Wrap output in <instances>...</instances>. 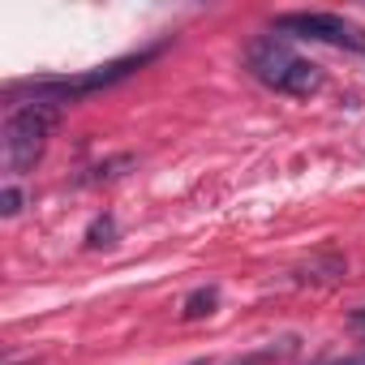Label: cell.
<instances>
[{"instance_id":"6da1fadb","label":"cell","mask_w":365,"mask_h":365,"mask_svg":"<svg viewBox=\"0 0 365 365\" xmlns=\"http://www.w3.org/2000/svg\"><path fill=\"white\" fill-rule=\"evenodd\" d=\"M245 69H250L262 86L279 91V95H297V99H305V95H314V91L322 86L318 65L301 61L279 35H258V39L245 48Z\"/></svg>"},{"instance_id":"7a4b0ae2","label":"cell","mask_w":365,"mask_h":365,"mask_svg":"<svg viewBox=\"0 0 365 365\" xmlns=\"http://www.w3.org/2000/svg\"><path fill=\"white\" fill-rule=\"evenodd\" d=\"M61 125V108L56 103H39V99H26L9 112L5 120V168L14 176L31 172L52 138V129Z\"/></svg>"},{"instance_id":"3957f363","label":"cell","mask_w":365,"mask_h":365,"mask_svg":"<svg viewBox=\"0 0 365 365\" xmlns=\"http://www.w3.org/2000/svg\"><path fill=\"white\" fill-rule=\"evenodd\" d=\"M150 56H155V52H138V56L112 61V65L91 69V73H78V78H39V82H18V86H9V95L26 91V95H31V99H39V103H56V108H65V103H78V99H86V95H95V91H108V86H116V82L133 78Z\"/></svg>"},{"instance_id":"277c9868","label":"cell","mask_w":365,"mask_h":365,"mask_svg":"<svg viewBox=\"0 0 365 365\" xmlns=\"http://www.w3.org/2000/svg\"><path fill=\"white\" fill-rule=\"evenodd\" d=\"M275 31H288L314 43H331V48H348V52H365V31L344 22L339 14H284L275 18Z\"/></svg>"},{"instance_id":"5b68a950","label":"cell","mask_w":365,"mask_h":365,"mask_svg":"<svg viewBox=\"0 0 365 365\" xmlns=\"http://www.w3.org/2000/svg\"><path fill=\"white\" fill-rule=\"evenodd\" d=\"M339 275H344V258L339 254H322V258H314L309 267L297 271V284H335Z\"/></svg>"},{"instance_id":"8992f818","label":"cell","mask_w":365,"mask_h":365,"mask_svg":"<svg viewBox=\"0 0 365 365\" xmlns=\"http://www.w3.org/2000/svg\"><path fill=\"white\" fill-rule=\"evenodd\" d=\"M215 305H220V288H215V284H207V288H194V292L185 297V305H180V318H185V322L211 318V314H215Z\"/></svg>"},{"instance_id":"52a82bcc","label":"cell","mask_w":365,"mask_h":365,"mask_svg":"<svg viewBox=\"0 0 365 365\" xmlns=\"http://www.w3.org/2000/svg\"><path fill=\"white\" fill-rule=\"evenodd\" d=\"M288 352H297V339H292V335H284V339H275V344H267V348H258V352H245V356H237L232 365H275V361H284Z\"/></svg>"},{"instance_id":"ba28073f","label":"cell","mask_w":365,"mask_h":365,"mask_svg":"<svg viewBox=\"0 0 365 365\" xmlns=\"http://www.w3.org/2000/svg\"><path fill=\"white\" fill-rule=\"evenodd\" d=\"M86 245H91V250H112V245H116V220H112V215H99V220L86 228Z\"/></svg>"},{"instance_id":"9c48e42d","label":"cell","mask_w":365,"mask_h":365,"mask_svg":"<svg viewBox=\"0 0 365 365\" xmlns=\"http://www.w3.org/2000/svg\"><path fill=\"white\" fill-rule=\"evenodd\" d=\"M125 168H133V159H129V155H116V159H108V163L91 168V172L82 176V185H103V180H116Z\"/></svg>"},{"instance_id":"30bf717a","label":"cell","mask_w":365,"mask_h":365,"mask_svg":"<svg viewBox=\"0 0 365 365\" xmlns=\"http://www.w3.org/2000/svg\"><path fill=\"white\" fill-rule=\"evenodd\" d=\"M0 211H5V215H18L22 211V194L14 185H5V194H0Z\"/></svg>"},{"instance_id":"8fae6325","label":"cell","mask_w":365,"mask_h":365,"mask_svg":"<svg viewBox=\"0 0 365 365\" xmlns=\"http://www.w3.org/2000/svg\"><path fill=\"white\" fill-rule=\"evenodd\" d=\"M318 365H365V348L361 352H348V356H335V361H318Z\"/></svg>"},{"instance_id":"7c38bea8","label":"cell","mask_w":365,"mask_h":365,"mask_svg":"<svg viewBox=\"0 0 365 365\" xmlns=\"http://www.w3.org/2000/svg\"><path fill=\"white\" fill-rule=\"evenodd\" d=\"M348 331H356V335H365V309H356V314H348Z\"/></svg>"},{"instance_id":"4fadbf2b","label":"cell","mask_w":365,"mask_h":365,"mask_svg":"<svg viewBox=\"0 0 365 365\" xmlns=\"http://www.w3.org/2000/svg\"><path fill=\"white\" fill-rule=\"evenodd\" d=\"M190 365H211V361H202V356H198V361H190Z\"/></svg>"}]
</instances>
